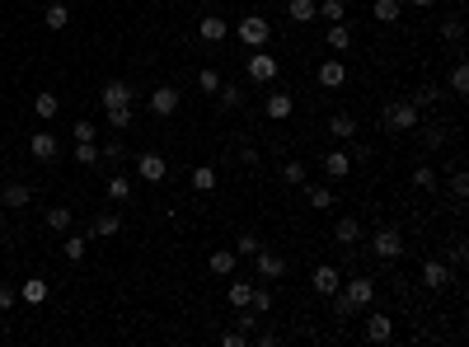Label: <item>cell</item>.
Returning <instances> with one entry per match:
<instances>
[{
    "label": "cell",
    "mask_w": 469,
    "mask_h": 347,
    "mask_svg": "<svg viewBox=\"0 0 469 347\" xmlns=\"http://www.w3.org/2000/svg\"><path fill=\"white\" fill-rule=\"evenodd\" d=\"M234 33H239V43H244L249 52H254V47H263L272 38V24L263 19V14H244V19L234 24Z\"/></svg>",
    "instance_id": "obj_1"
},
{
    "label": "cell",
    "mask_w": 469,
    "mask_h": 347,
    "mask_svg": "<svg viewBox=\"0 0 469 347\" xmlns=\"http://www.w3.org/2000/svg\"><path fill=\"white\" fill-rule=\"evenodd\" d=\"M244 76L254 80V85H272V80H277V56H268L263 47H254L249 61H244Z\"/></svg>",
    "instance_id": "obj_2"
},
{
    "label": "cell",
    "mask_w": 469,
    "mask_h": 347,
    "mask_svg": "<svg viewBox=\"0 0 469 347\" xmlns=\"http://www.w3.org/2000/svg\"><path fill=\"white\" fill-rule=\"evenodd\" d=\"M385 127H390V132H413V127H418V108H413V99L390 103V108H385Z\"/></svg>",
    "instance_id": "obj_3"
},
{
    "label": "cell",
    "mask_w": 469,
    "mask_h": 347,
    "mask_svg": "<svg viewBox=\"0 0 469 347\" xmlns=\"http://www.w3.org/2000/svg\"><path fill=\"white\" fill-rule=\"evenodd\" d=\"M282 272H287V258L282 254H272V249H258L254 254V277L258 281H277Z\"/></svg>",
    "instance_id": "obj_4"
},
{
    "label": "cell",
    "mask_w": 469,
    "mask_h": 347,
    "mask_svg": "<svg viewBox=\"0 0 469 347\" xmlns=\"http://www.w3.org/2000/svg\"><path fill=\"white\" fill-rule=\"evenodd\" d=\"M343 296L357 305V310H371V301H376V281H371V277H347Z\"/></svg>",
    "instance_id": "obj_5"
},
{
    "label": "cell",
    "mask_w": 469,
    "mask_h": 347,
    "mask_svg": "<svg viewBox=\"0 0 469 347\" xmlns=\"http://www.w3.org/2000/svg\"><path fill=\"white\" fill-rule=\"evenodd\" d=\"M371 249H376L380 258H403V235L385 225V230H376V235H371Z\"/></svg>",
    "instance_id": "obj_6"
},
{
    "label": "cell",
    "mask_w": 469,
    "mask_h": 347,
    "mask_svg": "<svg viewBox=\"0 0 469 347\" xmlns=\"http://www.w3.org/2000/svg\"><path fill=\"white\" fill-rule=\"evenodd\" d=\"M310 286H314V291H319V296H334L338 286H343V272H338L334 263H319V268L310 272Z\"/></svg>",
    "instance_id": "obj_7"
},
{
    "label": "cell",
    "mask_w": 469,
    "mask_h": 347,
    "mask_svg": "<svg viewBox=\"0 0 469 347\" xmlns=\"http://www.w3.org/2000/svg\"><path fill=\"white\" fill-rule=\"evenodd\" d=\"M150 113H155V118H174V113H179V90H174V85L150 90Z\"/></svg>",
    "instance_id": "obj_8"
},
{
    "label": "cell",
    "mask_w": 469,
    "mask_h": 347,
    "mask_svg": "<svg viewBox=\"0 0 469 347\" xmlns=\"http://www.w3.org/2000/svg\"><path fill=\"white\" fill-rule=\"evenodd\" d=\"M132 99H136V90L127 80H108L103 85V108H132Z\"/></svg>",
    "instance_id": "obj_9"
},
{
    "label": "cell",
    "mask_w": 469,
    "mask_h": 347,
    "mask_svg": "<svg viewBox=\"0 0 469 347\" xmlns=\"http://www.w3.org/2000/svg\"><path fill=\"white\" fill-rule=\"evenodd\" d=\"M136 174H141L145 183H160L169 174V165H165V155H155V150H145V155H136Z\"/></svg>",
    "instance_id": "obj_10"
},
{
    "label": "cell",
    "mask_w": 469,
    "mask_h": 347,
    "mask_svg": "<svg viewBox=\"0 0 469 347\" xmlns=\"http://www.w3.org/2000/svg\"><path fill=\"white\" fill-rule=\"evenodd\" d=\"M291 108H296V99H291L287 90H272V94H268V103H263V113H268L272 123H287Z\"/></svg>",
    "instance_id": "obj_11"
},
{
    "label": "cell",
    "mask_w": 469,
    "mask_h": 347,
    "mask_svg": "<svg viewBox=\"0 0 469 347\" xmlns=\"http://www.w3.org/2000/svg\"><path fill=\"white\" fill-rule=\"evenodd\" d=\"M423 286H427V291L450 286V268H446V263H436V258H427V263H423Z\"/></svg>",
    "instance_id": "obj_12"
},
{
    "label": "cell",
    "mask_w": 469,
    "mask_h": 347,
    "mask_svg": "<svg viewBox=\"0 0 469 347\" xmlns=\"http://www.w3.org/2000/svg\"><path fill=\"white\" fill-rule=\"evenodd\" d=\"M390 338H394L390 314H366V343H390Z\"/></svg>",
    "instance_id": "obj_13"
},
{
    "label": "cell",
    "mask_w": 469,
    "mask_h": 347,
    "mask_svg": "<svg viewBox=\"0 0 469 347\" xmlns=\"http://www.w3.org/2000/svg\"><path fill=\"white\" fill-rule=\"evenodd\" d=\"M56 150H61V146H56L52 132H34V136H29V155H34V160H56Z\"/></svg>",
    "instance_id": "obj_14"
},
{
    "label": "cell",
    "mask_w": 469,
    "mask_h": 347,
    "mask_svg": "<svg viewBox=\"0 0 469 347\" xmlns=\"http://www.w3.org/2000/svg\"><path fill=\"white\" fill-rule=\"evenodd\" d=\"M361 239V221L357 216H343V221L334 225V244H343V249H352Z\"/></svg>",
    "instance_id": "obj_15"
},
{
    "label": "cell",
    "mask_w": 469,
    "mask_h": 347,
    "mask_svg": "<svg viewBox=\"0 0 469 347\" xmlns=\"http://www.w3.org/2000/svg\"><path fill=\"white\" fill-rule=\"evenodd\" d=\"M197 33H202V43H221L230 29H225L221 14H202V19H197Z\"/></svg>",
    "instance_id": "obj_16"
},
{
    "label": "cell",
    "mask_w": 469,
    "mask_h": 347,
    "mask_svg": "<svg viewBox=\"0 0 469 347\" xmlns=\"http://www.w3.org/2000/svg\"><path fill=\"white\" fill-rule=\"evenodd\" d=\"M314 80H319L324 90H338V85H343V80H347V71H343V61H334V56H329L324 66L314 71Z\"/></svg>",
    "instance_id": "obj_17"
},
{
    "label": "cell",
    "mask_w": 469,
    "mask_h": 347,
    "mask_svg": "<svg viewBox=\"0 0 469 347\" xmlns=\"http://www.w3.org/2000/svg\"><path fill=\"white\" fill-rule=\"evenodd\" d=\"M324 174H329V179H347V174H352V155H347V150H329V155H324Z\"/></svg>",
    "instance_id": "obj_18"
},
{
    "label": "cell",
    "mask_w": 469,
    "mask_h": 347,
    "mask_svg": "<svg viewBox=\"0 0 469 347\" xmlns=\"http://www.w3.org/2000/svg\"><path fill=\"white\" fill-rule=\"evenodd\" d=\"M234 263H239V254H234V249H216V254L207 258V268H212L216 277H230V272H234Z\"/></svg>",
    "instance_id": "obj_19"
},
{
    "label": "cell",
    "mask_w": 469,
    "mask_h": 347,
    "mask_svg": "<svg viewBox=\"0 0 469 347\" xmlns=\"http://www.w3.org/2000/svg\"><path fill=\"white\" fill-rule=\"evenodd\" d=\"M47 291H52V286H47L43 277H29V281L19 286V301H24V305H43V301H47Z\"/></svg>",
    "instance_id": "obj_20"
},
{
    "label": "cell",
    "mask_w": 469,
    "mask_h": 347,
    "mask_svg": "<svg viewBox=\"0 0 469 347\" xmlns=\"http://www.w3.org/2000/svg\"><path fill=\"white\" fill-rule=\"evenodd\" d=\"M43 24H47V29H52V33H61V29H66V24H71V10H66V5H61V0H52V5H47V10H43Z\"/></svg>",
    "instance_id": "obj_21"
},
{
    "label": "cell",
    "mask_w": 469,
    "mask_h": 347,
    "mask_svg": "<svg viewBox=\"0 0 469 347\" xmlns=\"http://www.w3.org/2000/svg\"><path fill=\"white\" fill-rule=\"evenodd\" d=\"M0 202H5V207H29V202H34V192H29V183H5Z\"/></svg>",
    "instance_id": "obj_22"
},
{
    "label": "cell",
    "mask_w": 469,
    "mask_h": 347,
    "mask_svg": "<svg viewBox=\"0 0 469 347\" xmlns=\"http://www.w3.org/2000/svg\"><path fill=\"white\" fill-rule=\"evenodd\" d=\"M399 14H403L399 0H376V5H371V19H376V24H394Z\"/></svg>",
    "instance_id": "obj_23"
},
{
    "label": "cell",
    "mask_w": 469,
    "mask_h": 347,
    "mask_svg": "<svg viewBox=\"0 0 469 347\" xmlns=\"http://www.w3.org/2000/svg\"><path fill=\"white\" fill-rule=\"evenodd\" d=\"M329 136H338V141H352V136H357V123H352L347 113H334V118H329Z\"/></svg>",
    "instance_id": "obj_24"
},
{
    "label": "cell",
    "mask_w": 469,
    "mask_h": 347,
    "mask_svg": "<svg viewBox=\"0 0 469 347\" xmlns=\"http://www.w3.org/2000/svg\"><path fill=\"white\" fill-rule=\"evenodd\" d=\"M118 230H123V221H118V216H99V221H94L90 225V239H113V235H118Z\"/></svg>",
    "instance_id": "obj_25"
},
{
    "label": "cell",
    "mask_w": 469,
    "mask_h": 347,
    "mask_svg": "<svg viewBox=\"0 0 469 347\" xmlns=\"http://www.w3.org/2000/svg\"><path fill=\"white\" fill-rule=\"evenodd\" d=\"M249 296H254V281H244V277H239V281H230V291H225V301H230L234 310H244V305H249Z\"/></svg>",
    "instance_id": "obj_26"
},
{
    "label": "cell",
    "mask_w": 469,
    "mask_h": 347,
    "mask_svg": "<svg viewBox=\"0 0 469 347\" xmlns=\"http://www.w3.org/2000/svg\"><path fill=\"white\" fill-rule=\"evenodd\" d=\"M287 14H291V24H310V19H319L314 0H291V5H287Z\"/></svg>",
    "instance_id": "obj_27"
},
{
    "label": "cell",
    "mask_w": 469,
    "mask_h": 347,
    "mask_svg": "<svg viewBox=\"0 0 469 347\" xmlns=\"http://www.w3.org/2000/svg\"><path fill=\"white\" fill-rule=\"evenodd\" d=\"M352 47V33H347V24L338 19V24H329V52H347Z\"/></svg>",
    "instance_id": "obj_28"
},
{
    "label": "cell",
    "mask_w": 469,
    "mask_h": 347,
    "mask_svg": "<svg viewBox=\"0 0 469 347\" xmlns=\"http://www.w3.org/2000/svg\"><path fill=\"white\" fill-rule=\"evenodd\" d=\"M56 108H61V99H56L52 90H43V94H38V99H34V113H38V118H43V123H47V118H56Z\"/></svg>",
    "instance_id": "obj_29"
},
{
    "label": "cell",
    "mask_w": 469,
    "mask_h": 347,
    "mask_svg": "<svg viewBox=\"0 0 469 347\" xmlns=\"http://www.w3.org/2000/svg\"><path fill=\"white\" fill-rule=\"evenodd\" d=\"M192 188H197V192H212L216 188V165H197V169H192Z\"/></svg>",
    "instance_id": "obj_30"
},
{
    "label": "cell",
    "mask_w": 469,
    "mask_h": 347,
    "mask_svg": "<svg viewBox=\"0 0 469 347\" xmlns=\"http://www.w3.org/2000/svg\"><path fill=\"white\" fill-rule=\"evenodd\" d=\"M103 123H108L113 132H127V127H132V108H103Z\"/></svg>",
    "instance_id": "obj_31"
},
{
    "label": "cell",
    "mask_w": 469,
    "mask_h": 347,
    "mask_svg": "<svg viewBox=\"0 0 469 347\" xmlns=\"http://www.w3.org/2000/svg\"><path fill=\"white\" fill-rule=\"evenodd\" d=\"M305 202H310V207H314V212H329V207H334V192H329V188H305Z\"/></svg>",
    "instance_id": "obj_32"
},
{
    "label": "cell",
    "mask_w": 469,
    "mask_h": 347,
    "mask_svg": "<svg viewBox=\"0 0 469 347\" xmlns=\"http://www.w3.org/2000/svg\"><path fill=\"white\" fill-rule=\"evenodd\" d=\"M282 183H291V188H301V183H305V165H301V160H287V165H282Z\"/></svg>",
    "instance_id": "obj_33"
},
{
    "label": "cell",
    "mask_w": 469,
    "mask_h": 347,
    "mask_svg": "<svg viewBox=\"0 0 469 347\" xmlns=\"http://www.w3.org/2000/svg\"><path fill=\"white\" fill-rule=\"evenodd\" d=\"M76 165H99V146H94V141H76Z\"/></svg>",
    "instance_id": "obj_34"
},
{
    "label": "cell",
    "mask_w": 469,
    "mask_h": 347,
    "mask_svg": "<svg viewBox=\"0 0 469 347\" xmlns=\"http://www.w3.org/2000/svg\"><path fill=\"white\" fill-rule=\"evenodd\" d=\"M249 310H254V314H268V310H272V291H268V286H254V296H249Z\"/></svg>",
    "instance_id": "obj_35"
},
{
    "label": "cell",
    "mask_w": 469,
    "mask_h": 347,
    "mask_svg": "<svg viewBox=\"0 0 469 347\" xmlns=\"http://www.w3.org/2000/svg\"><path fill=\"white\" fill-rule=\"evenodd\" d=\"M314 10L324 14L329 24H338V19H343V14H347V0H324V5H314Z\"/></svg>",
    "instance_id": "obj_36"
},
{
    "label": "cell",
    "mask_w": 469,
    "mask_h": 347,
    "mask_svg": "<svg viewBox=\"0 0 469 347\" xmlns=\"http://www.w3.org/2000/svg\"><path fill=\"white\" fill-rule=\"evenodd\" d=\"M450 94H469V66H465V61L450 71Z\"/></svg>",
    "instance_id": "obj_37"
},
{
    "label": "cell",
    "mask_w": 469,
    "mask_h": 347,
    "mask_svg": "<svg viewBox=\"0 0 469 347\" xmlns=\"http://www.w3.org/2000/svg\"><path fill=\"white\" fill-rule=\"evenodd\" d=\"M436 99H441L436 85H418V90H413V108H427V103H436Z\"/></svg>",
    "instance_id": "obj_38"
},
{
    "label": "cell",
    "mask_w": 469,
    "mask_h": 347,
    "mask_svg": "<svg viewBox=\"0 0 469 347\" xmlns=\"http://www.w3.org/2000/svg\"><path fill=\"white\" fill-rule=\"evenodd\" d=\"M221 103H225V108H239V103H244V90H239V85H225V80H221Z\"/></svg>",
    "instance_id": "obj_39"
},
{
    "label": "cell",
    "mask_w": 469,
    "mask_h": 347,
    "mask_svg": "<svg viewBox=\"0 0 469 347\" xmlns=\"http://www.w3.org/2000/svg\"><path fill=\"white\" fill-rule=\"evenodd\" d=\"M47 225H52V230H71V207H52V212H47Z\"/></svg>",
    "instance_id": "obj_40"
},
{
    "label": "cell",
    "mask_w": 469,
    "mask_h": 347,
    "mask_svg": "<svg viewBox=\"0 0 469 347\" xmlns=\"http://www.w3.org/2000/svg\"><path fill=\"white\" fill-rule=\"evenodd\" d=\"M258 249H263V239H254V235H239V239H234V254H239V258H254Z\"/></svg>",
    "instance_id": "obj_41"
},
{
    "label": "cell",
    "mask_w": 469,
    "mask_h": 347,
    "mask_svg": "<svg viewBox=\"0 0 469 347\" xmlns=\"http://www.w3.org/2000/svg\"><path fill=\"white\" fill-rule=\"evenodd\" d=\"M450 197H455V202H465V197H469V179H465V169H455V174H450Z\"/></svg>",
    "instance_id": "obj_42"
},
{
    "label": "cell",
    "mask_w": 469,
    "mask_h": 347,
    "mask_svg": "<svg viewBox=\"0 0 469 347\" xmlns=\"http://www.w3.org/2000/svg\"><path fill=\"white\" fill-rule=\"evenodd\" d=\"M197 85H202L207 94H216V90H221V76H216L212 66H202V71H197Z\"/></svg>",
    "instance_id": "obj_43"
},
{
    "label": "cell",
    "mask_w": 469,
    "mask_h": 347,
    "mask_svg": "<svg viewBox=\"0 0 469 347\" xmlns=\"http://www.w3.org/2000/svg\"><path fill=\"white\" fill-rule=\"evenodd\" d=\"M413 183H418V188H436V169L432 165H418L413 169Z\"/></svg>",
    "instance_id": "obj_44"
},
{
    "label": "cell",
    "mask_w": 469,
    "mask_h": 347,
    "mask_svg": "<svg viewBox=\"0 0 469 347\" xmlns=\"http://www.w3.org/2000/svg\"><path fill=\"white\" fill-rule=\"evenodd\" d=\"M108 197L113 202H127V197H132V183H127V179H108Z\"/></svg>",
    "instance_id": "obj_45"
},
{
    "label": "cell",
    "mask_w": 469,
    "mask_h": 347,
    "mask_svg": "<svg viewBox=\"0 0 469 347\" xmlns=\"http://www.w3.org/2000/svg\"><path fill=\"white\" fill-rule=\"evenodd\" d=\"M254 338L244 333V328H230V333H221V347H249Z\"/></svg>",
    "instance_id": "obj_46"
},
{
    "label": "cell",
    "mask_w": 469,
    "mask_h": 347,
    "mask_svg": "<svg viewBox=\"0 0 469 347\" xmlns=\"http://www.w3.org/2000/svg\"><path fill=\"white\" fill-rule=\"evenodd\" d=\"M334 310L343 314V319H352V314H357V305H352V301H347V296H343V286H338V291H334Z\"/></svg>",
    "instance_id": "obj_47"
},
{
    "label": "cell",
    "mask_w": 469,
    "mask_h": 347,
    "mask_svg": "<svg viewBox=\"0 0 469 347\" xmlns=\"http://www.w3.org/2000/svg\"><path fill=\"white\" fill-rule=\"evenodd\" d=\"M80 258H85V239L71 235V239H66V263H80Z\"/></svg>",
    "instance_id": "obj_48"
},
{
    "label": "cell",
    "mask_w": 469,
    "mask_h": 347,
    "mask_svg": "<svg viewBox=\"0 0 469 347\" xmlns=\"http://www.w3.org/2000/svg\"><path fill=\"white\" fill-rule=\"evenodd\" d=\"M460 33H465V24H460V19H446V24H441V38H446V43H460Z\"/></svg>",
    "instance_id": "obj_49"
},
{
    "label": "cell",
    "mask_w": 469,
    "mask_h": 347,
    "mask_svg": "<svg viewBox=\"0 0 469 347\" xmlns=\"http://www.w3.org/2000/svg\"><path fill=\"white\" fill-rule=\"evenodd\" d=\"M446 141H450V132H436V127H432V132H423V146H427V150L446 146Z\"/></svg>",
    "instance_id": "obj_50"
},
{
    "label": "cell",
    "mask_w": 469,
    "mask_h": 347,
    "mask_svg": "<svg viewBox=\"0 0 469 347\" xmlns=\"http://www.w3.org/2000/svg\"><path fill=\"white\" fill-rule=\"evenodd\" d=\"M71 132H76V141H94V136H99V127H94V123H76Z\"/></svg>",
    "instance_id": "obj_51"
},
{
    "label": "cell",
    "mask_w": 469,
    "mask_h": 347,
    "mask_svg": "<svg viewBox=\"0 0 469 347\" xmlns=\"http://www.w3.org/2000/svg\"><path fill=\"white\" fill-rule=\"evenodd\" d=\"M99 160H123V141H103V146H99Z\"/></svg>",
    "instance_id": "obj_52"
},
{
    "label": "cell",
    "mask_w": 469,
    "mask_h": 347,
    "mask_svg": "<svg viewBox=\"0 0 469 347\" xmlns=\"http://www.w3.org/2000/svg\"><path fill=\"white\" fill-rule=\"evenodd\" d=\"M254 319H258V314H254V310H249V305H244V314H239V328H244L249 338H254Z\"/></svg>",
    "instance_id": "obj_53"
},
{
    "label": "cell",
    "mask_w": 469,
    "mask_h": 347,
    "mask_svg": "<svg viewBox=\"0 0 469 347\" xmlns=\"http://www.w3.org/2000/svg\"><path fill=\"white\" fill-rule=\"evenodd\" d=\"M14 305V286H5V281H0V310H10Z\"/></svg>",
    "instance_id": "obj_54"
},
{
    "label": "cell",
    "mask_w": 469,
    "mask_h": 347,
    "mask_svg": "<svg viewBox=\"0 0 469 347\" xmlns=\"http://www.w3.org/2000/svg\"><path fill=\"white\" fill-rule=\"evenodd\" d=\"M413 5H418V10H427V5H436V0H413Z\"/></svg>",
    "instance_id": "obj_55"
}]
</instances>
